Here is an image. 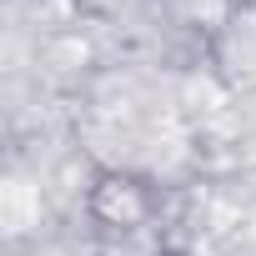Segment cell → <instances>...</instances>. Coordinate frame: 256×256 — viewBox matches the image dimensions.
Segmentation results:
<instances>
[{"label": "cell", "mask_w": 256, "mask_h": 256, "mask_svg": "<svg viewBox=\"0 0 256 256\" xmlns=\"http://www.w3.org/2000/svg\"><path fill=\"white\" fill-rule=\"evenodd\" d=\"M251 0H176V10H181V20L186 26H196V30H221L236 10H246Z\"/></svg>", "instance_id": "1"}]
</instances>
